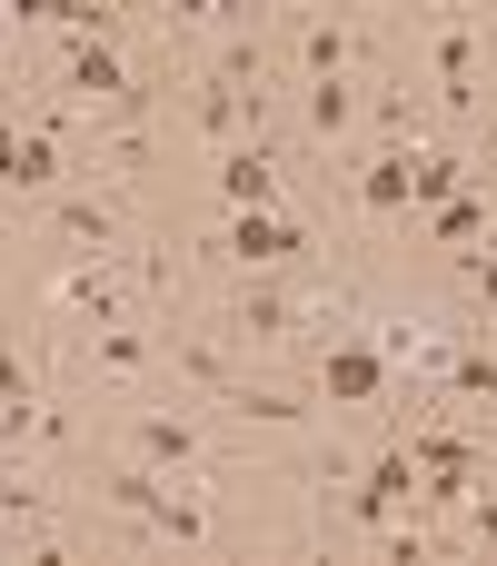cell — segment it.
I'll return each mask as SVG.
<instances>
[{"label": "cell", "mask_w": 497, "mask_h": 566, "mask_svg": "<svg viewBox=\"0 0 497 566\" xmlns=\"http://www.w3.org/2000/svg\"><path fill=\"white\" fill-rule=\"evenodd\" d=\"M219 199H229V209H269V199H279V159H269L259 139H229V149H219Z\"/></svg>", "instance_id": "cell-1"}, {"label": "cell", "mask_w": 497, "mask_h": 566, "mask_svg": "<svg viewBox=\"0 0 497 566\" xmlns=\"http://www.w3.org/2000/svg\"><path fill=\"white\" fill-rule=\"evenodd\" d=\"M219 249H229V259H239V269H279V259H289V249H309V239H299V229H289V219H279V209H239V219H229V239H219Z\"/></svg>", "instance_id": "cell-2"}, {"label": "cell", "mask_w": 497, "mask_h": 566, "mask_svg": "<svg viewBox=\"0 0 497 566\" xmlns=\"http://www.w3.org/2000/svg\"><path fill=\"white\" fill-rule=\"evenodd\" d=\"M319 378H329V398H349V408H379V398H389V348H359V338H339Z\"/></svg>", "instance_id": "cell-3"}, {"label": "cell", "mask_w": 497, "mask_h": 566, "mask_svg": "<svg viewBox=\"0 0 497 566\" xmlns=\"http://www.w3.org/2000/svg\"><path fill=\"white\" fill-rule=\"evenodd\" d=\"M70 90H80L90 109H110V99H130V70H120V50L80 30V40H70Z\"/></svg>", "instance_id": "cell-4"}, {"label": "cell", "mask_w": 497, "mask_h": 566, "mask_svg": "<svg viewBox=\"0 0 497 566\" xmlns=\"http://www.w3.org/2000/svg\"><path fill=\"white\" fill-rule=\"evenodd\" d=\"M50 229L80 249V259H110V239H120V219H110V199H90V189H70L60 209H50Z\"/></svg>", "instance_id": "cell-5"}, {"label": "cell", "mask_w": 497, "mask_h": 566, "mask_svg": "<svg viewBox=\"0 0 497 566\" xmlns=\"http://www.w3.org/2000/svg\"><path fill=\"white\" fill-rule=\"evenodd\" d=\"M289 328H299V308H289L279 289H249V298L229 308V338H239V348H279Z\"/></svg>", "instance_id": "cell-6"}, {"label": "cell", "mask_w": 497, "mask_h": 566, "mask_svg": "<svg viewBox=\"0 0 497 566\" xmlns=\"http://www.w3.org/2000/svg\"><path fill=\"white\" fill-rule=\"evenodd\" d=\"M438 90L448 109H478V30H438Z\"/></svg>", "instance_id": "cell-7"}, {"label": "cell", "mask_w": 497, "mask_h": 566, "mask_svg": "<svg viewBox=\"0 0 497 566\" xmlns=\"http://www.w3.org/2000/svg\"><path fill=\"white\" fill-rule=\"evenodd\" d=\"M0 189H60V139H50V129H20V149H10V169H0Z\"/></svg>", "instance_id": "cell-8"}, {"label": "cell", "mask_w": 497, "mask_h": 566, "mask_svg": "<svg viewBox=\"0 0 497 566\" xmlns=\"http://www.w3.org/2000/svg\"><path fill=\"white\" fill-rule=\"evenodd\" d=\"M349 119H359V90H349L339 70H319V80H309V129H319V139H339Z\"/></svg>", "instance_id": "cell-9"}, {"label": "cell", "mask_w": 497, "mask_h": 566, "mask_svg": "<svg viewBox=\"0 0 497 566\" xmlns=\"http://www.w3.org/2000/svg\"><path fill=\"white\" fill-rule=\"evenodd\" d=\"M458 179H468V159H448V149H408V199H458Z\"/></svg>", "instance_id": "cell-10"}, {"label": "cell", "mask_w": 497, "mask_h": 566, "mask_svg": "<svg viewBox=\"0 0 497 566\" xmlns=\"http://www.w3.org/2000/svg\"><path fill=\"white\" fill-rule=\"evenodd\" d=\"M359 209H379V219H389V209H408V149H389V159H369V169H359Z\"/></svg>", "instance_id": "cell-11"}, {"label": "cell", "mask_w": 497, "mask_h": 566, "mask_svg": "<svg viewBox=\"0 0 497 566\" xmlns=\"http://www.w3.org/2000/svg\"><path fill=\"white\" fill-rule=\"evenodd\" d=\"M229 408H239L249 428H299V418H309L289 388H249V378H229Z\"/></svg>", "instance_id": "cell-12"}, {"label": "cell", "mask_w": 497, "mask_h": 566, "mask_svg": "<svg viewBox=\"0 0 497 566\" xmlns=\"http://www.w3.org/2000/svg\"><path fill=\"white\" fill-rule=\"evenodd\" d=\"M139 458H149V468H169V478H179V468H199V438H189V428H179V418H139Z\"/></svg>", "instance_id": "cell-13"}, {"label": "cell", "mask_w": 497, "mask_h": 566, "mask_svg": "<svg viewBox=\"0 0 497 566\" xmlns=\"http://www.w3.org/2000/svg\"><path fill=\"white\" fill-rule=\"evenodd\" d=\"M159 497H169V468H110V507H130V517H159Z\"/></svg>", "instance_id": "cell-14"}, {"label": "cell", "mask_w": 497, "mask_h": 566, "mask_svg": "<svg viewBox=\"0 0 497 566\" xmlns=\"http://www.w3.org/2000/svg\"><path fill=\"white\" fill-rule=\"evenodd\" d=\"M90 358H100L110 378H139V368L159 358V338H139V328H100V338H90Z\"/></svg>", "instance_id": "cell-15"}, {"label": "cell", "mask_w": 497, "mask_h": 566, "mask_svg": "<svg viewBox=\"0 0 497 566\" xmlns=\"http://www.w3.org/2000/svg\"><path fill=\"white\" fill-rule=\"evenodd\" d=\"M319 70H349V30L339 20H309V80Z\"/></svg>", "instance_id": "cell-16"}, {"label": "cell", "mask_w": 497, "mask_h": 566, "mask_svg": "<svg viewBox=\"0 0 497 566\" xmlns=\"http://www.w3.org/2000/svg\"><path fill=\"white\" fill-rule=\"evenodd\" d=\"M379 129H389V139H418V129H428V109H418L408 90H389V99H379Z\"/></svg>", "instance_id": "cell-17"}, {"label": "cell", "mask_w": 497, "mask_h": 566, "mask_svg": "<svg viewBox=\"0 0 497 566\" xmlns=\"http://www.w3.org/2000/svg\"><path fill=\"white\" fill-rule=\"evenodd\" d=\"M488 229V199H438V239H478Z\"/></svg>", "instance_id": "cell-18"}, {"label": "cell", "mask_w": 497, "mask_h": 566, "mask_svg": "<svg viewBox=\"0 0 497 566\" xmlns=\"http://www.w3.org/2000/svg\"><path fill=\"white\" fill-rule=\"evenodd\" d=\"M478 547H497V488L478 497Z\"/></svg>", "instance_id": "cell-19"}, {"label": "cell", "mask_w": 497, "mask_h": 566, "mask_svg": "<svg viewBox=\"0 0 497 566\" xmlns=\"http://www.w3.org/2000/svg\"><path fill=\"white\" fill-rule=\"evenodd\" d=\"M10 149H20V129H10V119H0V169H10Z\"/></svg>", "instance_id": "cell-20"}, {"label": "cell", "mask_w": 497, "mask_h": 566, "mask_svg": "<svg viewBox=\"0 0 497 566\" xmlns=\"http://www.w3.org/2000/svg\"><path fill=\"white\" fill-rule=\"evenodd\" d=\"M279 10H319V0H279Z\"/></svg>", "instance_id": "cell-21"}, {"label": "cell", "mask_w": 497, "mask_h": 566, "mask_svg": "<svg viewBox=\"0 0 497 566\" xmlns=\"http://www.w3.org/2000/svg\"><path fill=\"white\" fill-rule=\"evenodd\" d=\"M408 10H448V0H408Z\"/></svg>", "instance_id": "cell-22"}, {"label": "cell", "mask_w": 497, "mask_h": 566, "mask_svg": "<svg viewBox=\"0 0 497 566\" xmlns=\"http://www.w3.org/2000/svg\"><path fill=\"white\" fill-rule=\"evenodd\" d=\"M488 40H497V20H488Z\"/></svg>", "instance_id": "cell-23"}]
</instances>
